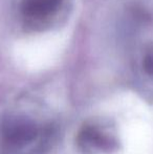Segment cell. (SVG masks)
I'll return each instance as SVG.
<instances>
[{"instance_id": "6da1fadb", "label": "cell", "mask_w": 153, "mask_h": 154, "mask_svg": "<svg viewBox=\"0 0 153 154\" xmlns=\"http://www.w3.org/2000/svg\"><path fill=\"white\" fill-rule=\"evenodd\" d=\"M0 131L8 146L18 149L32 145L41 133L38 124L24 114L5 116L0 124Z\"/></svg>"}, {"instance_id": "7a4b0ae2", "label": "cell", "mask_w": 153, "mask_h": 154, "mask_svg": "<svg viewBox=\"0 0 153 154\" xmlns=\"http://www.w3.org/2000/svg\"><path fill=\"white\" fill-rule=\"evenodd\" d=\"M77 143L85 152L111 153L118 149V137L107 127L98 123L85 124L78 133Z\"/></svg>"}, {"instance_id": "3957f363", "label": "cell", "mask_w": 153, "mask_h": 154, "mask_svg": "<svg viewBox=\"0 0 153 154\" xmlns=\"http://www.w3.org/2000/svg\"><path fill=\"white\" fill-rule=\"evenodd\" d=\"M62 2L63 0H22L21 13L25 18L41 21L53 16Z\"/></svg>"}, {"instance_id": "277c9868", "label": "cell", "mask_w": 153, "mask_h": 154, "mask_svg": "<svg viewBox=\"0 0 153 154\" xmlns=\"http://www.w3.org/2000/svg\"><path fill=\"white\" fill-rule=\"evenodd\" d=\"M143 67H144V70L148 75L153 77V46L148 51V53L146 54L145 58H144Z\"/></svg>"}]
</instances>
